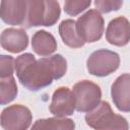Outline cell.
<instances>
[{
	"label": "cell",
	"instance_id": "obj_1",
	"mask_svg": "<svg viewBox=\"0 0 130 130\" xmlns=\"http://www.w3.org/2000/svg\"><path fill=\"white\" fill-rule=\"evenodd\" d=\"M67 71V61L61 54L36 59L31 53H24L15 59L16 76L26 89L38 91L49 86L53 80L62 78Z\"/></svg>",
	"mask_w": 130,
	"mask_h": 130
},
{
	"label": "cell",
	"instance_id": "obj_2",
	"mask_svg": "<svg viewBox=\"0 0 130 130\" xmlns=\"http://www.w3.org/2000/svg\"><path fill=\"white\" fill-rule=\"evenodd\" d=\"M61 8L58 1L51 0H28L27 13L23 27L53 26L60 18Z\"/></svg>",
	"mask_w": 130,
	"mask_h": 130
},
{
	"label": "cell",
	"instance_id": "obj_3",
	"mask_svg": "<svg viewBox=\"0 0 130 130\" xmlns=\"http://www.w3.org/2000/svg\"><path fill=\"white\" fill-rule=\"evenodd\" d=\"M84 119L93 130H129L127 119L114 113L107 101H102L94 110L86 113Z\"/></svg>",
	"mask_w": 130,
	"mask_h": 130
},
{
	"label": "cell",
	"instance_id": "obj_4",
	"mask_svg": "<svg viewBox=\"0 0 130 130\" xmlns=\"http://www.w3.org/2000/svg\"><path fill=\"white\" fill-rule=\"evenodd\" d=\"M119 66V54L107 49L93 51L86 60V68L88 73L96 77L108 76L114 73Z\"/></svg>",
	"mask_w": 130,
	"mask_h": 130
},
{
	"label": "cell",
	"instance_id": "obj_5",
	"mask_svg": "<svg viewBox=\"0 0 130 130\" xmlns=\"http://www.w3.org/2000/svg\"><path fill=\"white\" fill-rule=\"evenodd\" d=\"M105 21L96 9H89L76 20V30L84 43H95L101 40Z\"/></svg>",
	"mask_w": 130,
	"mask_h": 130
},
{
	"label": "cell",
	"instance_id": "obj_6",
	"mask_svg": "<svg viewBox=\"0 0 130 130\" xmlns=\"http://www.w3.org/2000/svg\"><path fill=\"white\" fill-rule=\"evenodd\" d=\"M72 92L75 96L76 111L88 113L94 110L102 102L101 87L90 80H80L73 85Z\"/></svg>",
	"mask_w": 130,
	"mask_h": 130
},
{
	"label": "cell",
	"instance_id": "obj_7",
	"mask_svg": "<svg viewBox=\"0 0 130 130\" xmlns=\"http://www.w3.org/2000/svg\"><path fill=\"white\" fill-rule=\"evenodd\" d=\"M32 122L30 110L23 105H12L1 112V127L3 130H27Z\"/></svg>",
	"mask_w": 130,
	"mask_h": 130
},
{
	"label": "cell",
	"instance_id": "obj_8",
	"mask_svg": "<svg viewBox=\"0 0 130 130\" xmlns=\"http://www.w3.org/2000/svg\"><path fill=\"white\" fill-rule=\"evenodd\" d=\"M76 110L75 96L72 90L67 86L58 87L52 95L49 106V111L55 117L65 118L66 116L73 115Z\"/></svg>",
	"mask_w": 130,
	"mask_h": 130
},
{
	"label": "cell",
	"instance_id": "obj_9",
	"mask_svg": "<svg viewBox=\"0 0 130 130\" xmlns=\"http://www.w3.org/2000/svg\"><path fill=\"white\" fill-rule=\"evenodd\" d=\"M0 16L1 19L10 25L23 26L26 13L27 1L25 0H5L0 3Z\"/></svg>",
	"mask_w": 130,
	"mask_h": 130
},
{
	"label": "cell",
	"instance_id": "obj_10",
	"mask_svg": "<svg viewBox=\"0 0 130 130\" xmlns=\"http://www.w3.org/2000/svg\"><path fill=\"white\" fill-rule=\"evenodd\" d=\"M106 40L116 47H124L130 42V21L125 16L113 18L106 29Z\"/></svg>",
	"mask_w": 130,
	"mask_h": 130
},
{
	"label": "cell",
	"instance_id": "obj_11",
	"mask_svg": "<svg viewBox=\"0 0 130 130\" xmlns=\"http://www.w3.org/2000/svg\"><path fill=\"white\" fill-rule=\"evenodd\" d=\"M114 105L120 112L130 113V73L119 75L111 86Z\"/></svg>",
	"mask_w": 130,
	"mask_h": 130
},
{
	"label": "cell",
	"instance_id": "obj_12",
	"mask_svg": "<svg viewBox=\"0 0 130 130\" xmlns=\"http://www.w3.org/2000/svg\"><path fill=\"white\" fill-rule=\"evenodd\" d=\"M0 44L2 49L10 53H19L27 48L28 36L23 28H5L1 32Z\"/></svg>",
	"mask_w": 130,
	"mask_h": 130
},
{
	"label": "cell",
	"instance_id": "obj_13",
	"mask_svg": "<svg viewBox=\"0 0 130 130\" xmlns=\"http://www.w3.org/2000/svg\"><path fill=\"white\" fill-rule=\"evenodd\" d=\"M57 46L58 45L55 37L49 31L41 29L32 35L31 48L34 52L41 57L52 55L57 50Z\"/></svg>",
	"mask_w": 130,
	"mask_h": 130
},
{
	"label": "cell",
	"instance_id": "obj_14",
	"mask_svg": "<svg viewBox=\"0 0 130 130\" xmlns=\"http://www.w3.org/2000/svg\"><path fill=\"white\" fill-rule=\"evenodd\" d=\"M59 35L63 43L72 49L81 48L84 46V42L79 37L76 30V21L74 19H64L59 24Z\"/></svg>",
	"mask_w": 130,
	"mask_h": 130
},
{
	"label": "cell",
	"instance_id": "obj_15",
	"mask_svg": "<svg viewBox=\"0 0 130 130\" xmlns=\"http://www.w3.org/2000/svg\"><path fill=\"white\" fill-rule=\"evenodd\" d=\"M75 123L70 118L52 117L38 119L31 126L30 130H74Z\"/></svg>",
	"mask_w": 130,
	"mask_h": 130
},
{
	"label": "cell",
	"instance_id": "obj_16",
	"mask_svg": "<svg viewBox=\"0 0 130 130\" xmlns=\"http://www.w3.org/2000/svg\"><path fill=\"white\" fill-rule=\"evenodd\" d=\"M17 95V85L13 76L0 80V103L2 106L11 103Z\"/></svg>",
	"mask_w": 130,
	"mask_h": 130
},
{
	"label": "cell",
	"instance_id": "obj_17",
	"mask_svg": "<svg viewBox=\"0 0 130 130\" xmlns=\"http://www.w3.org/2000/svg\"><path fill=\"white\" fill-rule=\"evenodd\" d=\"M90 4V0H66L64 2V11L68 15L75 16L88 8Z\"/></svg>",
	"mask_w": 130,
	"mask_h": 130
},
{
	"label": "cell",
	"instance_id": "obj_18",
	"mask_svg": "<svg viewBox=\"0 0 130 130\" xmlns=\"http://www.w3.org/2000/svg\"><path fill=\"white\" fill-rule=\"evenodd\" d=\"M15 70V60L9 55H0V78L13 76Z\"/></svg>",
	"mask_w": 130,
	"mask_h": 130
},
{
	"label": "cell",
	"instance_id": "obj_19",
	"mask_svg": "<svg viewBox=\"0 0 130 130\" xmlns=\"http://www.w3.org/2000/svg\"><path fill=\"white\" fill-rule=\"evenodd\" d=\"M123 5L121 0H95L94 6L100 13H109L119 10Z\"/></svg>",
	"mask_w": 130,
	"mask_h": 130
}]
</instances>
